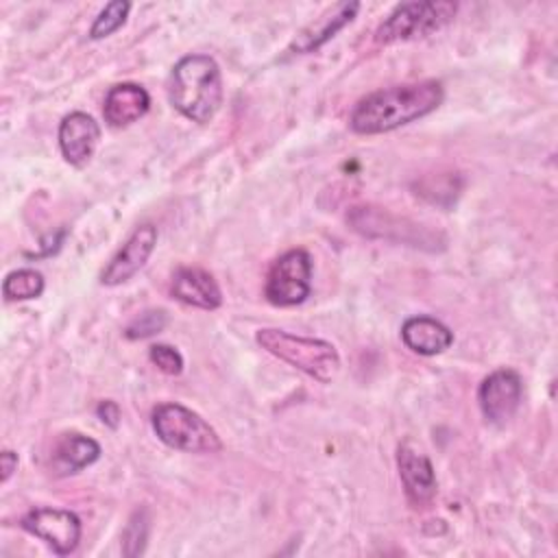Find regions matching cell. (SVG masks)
<instances>
[{
	"label": "cell",
	"instance_id": "21",
	"mask_svg": "<svg viewBox=\"0 0 558 558\" xmlns=\"http://www.w3.org/2000/svg\"><path fill=\"white\" fill-rule=\"evenodd\" d=\"M148 536V521L144 512H135L131 521L126 523V530L122 534V551L124 556H137L144 551Z\"/></svg>",
	"mask_w": 558,
	"mask_h": 558
},
{
	"label": "cell",
	"instance_id": "5",
	"mask_svg": "<svg viewBox=\"0 0 558 558\" xmlns=\"http://www.w3.org/2000/svg\"><path fill=\"white\" fill-rule=\"evenodd\" d=\"M458 11L456 2L429 0V2H401L377 26L375 41L390 46L401 41H414L429 37L447 26Z\"/></svg>",
	"mask_w": 558,
	"mask_h": 558
},
{
	"label": "cell",
	"instance_id": "13",
	"mask_svg": "<svg viewBox=\"0 0 558 558\" xmlns=\"http://www.w3.org/2000/svg\"><path fill=\"white\" fill-rule=\"evenodd\" d=\"M57 137L63 159L72 166H83L89 161L98 146L100 126L89 113L72 111L61 120Z\"/></svg>",
	"mask_w": 558,
	"mask_h": 558
},
{
	"label": "cell",
	"instance_id": "7",
	"mask_svg": "<svg viewBox=\"0 0 558 558\" xmlns=\"http://www.w3.org/2000/svg\"><path fill=\"white\" fill-rule=\"evenodd\" d=\"M310 290L312 257L305 248H292L272 262L264 286V294L272 305H299L310 296Z\"/></svg>",
	"mask_w": 558,
	"mask_h": 558
},
{
	"label": "cell",
	"instance_id": "3",
	"mask_svg": "<svg viewBox=\"0 0 558 558\" xmlns=\"http://www.w3.org/2000/svg\"><path fill=\"white\" fill-rule=\"evenodd\" d=\"M255 340L270 355L288 362L290 366L303 371L305 375L329 384L340 371V355L336 347L320 338L294 336L283 329L264 327L255 333Z\"/></svg>",
	"mask_w": 558,
	"mask_h": 558
},
{
	"label": "cell",
	"instance_id": "4",
	"mask_svg": "<svg viewBox=\"0 0 558 558\" xmlns=\"http://www.w3.org/2000/svg\"><path fill=\"white\" fill-rule=\"evenodd\" d=\"M150 423L157 438L172 449L187 453H218L222 449L216 429L181 403H159L150 414Z\"/></svg>",
	"mask_w": 558,
	"mask_h": 558
},
{
	"label": "cell",
	"instance_id": "17",
	"mask_svg": "<svg viewBox=\"0 0 558 558\" xmlns=\"http://www.w3.org/2000/svg\"><path fill=\"white\" fill-rule=\"evenodd\" d=\"M100 458V445L78 432L61 434L52 449V466L59 475L76 473Z\"/></svg>",
	"mask_w": 558,
	"mask_h": 558
},
{
	"label": "cell",
	"instance_id": "6",
	"mask_svg": "<svg viewBox=\"0 0 558 558\" xmlns=\"http://www.w3.org/2000/svg\"><path fill=\"white\" fill-rule=\"evenodd\" d=\"M347 222L353 227V231L366 238H379V240L401 242V244L421 246V248H429L427 244H432V248H436L434 244L438 233H432L429 229L408 218L392 216L381 207H373V205L351 207V211L347 214Z\"/></svg>",
	"mask_w": 558,
	"mask_h": 558
},
{
	"label": "cell",
	"instance_id": "18",
	"mask_svg": "<svg viewBox=\"0 0 558 558\" xmlns=\"http://www.w3.org/2000/svg\"><path fill=\"white\" fill-rule=\"evenodd\" d=\"M44 275L35 268L11 270L2 281V294L7 301H28L44 292Z\"/></svg>",
	"mask_w": 558,
	"mask_h": 558
},
{
	"label": "cell",
	"instance_id": "16",
	"mask_svg": "<svg viewBox=\"0 0 558 558\" xmlns=\"http://www.w3.org/2000/svg\"><path fill=\"white\" fill-rule=\"evenodd\" d=\"M401 340L418 355H436L453 344V331L432 316H412L401 325Z\"/></svg>",
	"mask_w": 558,
	"mask_h": 558
},
{
	"label": "cell",
	"instance_id": "20",
	"mask_svg": "<svg viewBox=\"0 0 558 558\" xmlns=\"http://www.w3.org/2000/svg\"><path fill=\"white\" fill-rule=\"evenodd\" d=\"M166 325H168V316H166L163 310H146V312L137 314V316L124 327V338H129V340L150 338V336L163 331Z\"/></svg>",
	"mask_w": 558,
	"mask_h": 558
},
{
	"label": "cell",
	"instance_id": "10",
	"mask_svg": "<svg viewBox=\"0 0 558 558\" xmlns=\"http://www.w3.org/2000/svg\"><path fill=\"white\" fill-rule=\"evenodd\" d=\"M397 469L408 501L414 508H427L436 497V473L427 453L405 440L397 449Z\"/></svg>",
	"mask_w": 558,
	"mask_h": 558
},
{
	"label": "cell",
	"instance_id": "11",
	"mask_svg": "<svg viewBox=\"0 0 558 558\" xmlns=\"http://www.w3.org/2000/svg\"><path fill=\"white\" fill-rule=\"evenodd\" d=\"M157 244V229L153 225L137 227L122 248L111 257L100 275L102 286H120L144 268Z\"/></svg>",
	"mask_w": 558,
	"mask_h": 558
},
{
	"label": "cell",
	"instance_id": "14",
	"mask_svg": "<svg viewBox=\"0 0 558 558\" xmlns=\"http://www.w3.org/2000/svg\"><path fill=\"white\" fill-rule=\"evenodd\" d=\"M170 292L177 301L201 310H216L222 303V292L216 279L207 270L194 266H181L174 270Z\"/></svg>",
	"mask_w": 558,
	"mask_h": 558
},
{
	"label": "cell",
	"instance_id": "15",
	"mask_svg": "<svg viewBox=\"0 0 558 558\" xmlns=\"http://www.w3.org/2000/svg\"><path fill=\"white\" fill-rule=\"evenodd\" d=\"M148 107H150V96L142 85L118 83L105 96L102 116L109 126L122 129L137 122L148 111Z\"/></svg>",
	"mask_w": 558,
	"mask_h": 558
},
{
	"label": "cell",
	"instance_id": "22",
	"mask_svg": "<svg viewBox=\"0 0 558 558\" xmlns=\"http://www.w3.org/2000/svg\"><path fill=\"white\" fill-rule=\"evenodd\" d=\"M148 357L166 375H179L183 371V357L170 344H153L148 349Z\"/></svg>",
	"mask_w": 558,
	"mask_h": 558
},
{
	"label": "cell",
	"instance_id": "23",
	"mask_svg": "<svg viewBox=\"0 0 558 558\" xmlns=\"http://www.w3.org/2000/svg\"><path fill=\"white\" fill-rule=\"evenodd\" d=\"M96 414H98V418L105 423V425H109L111 429H116L118 427V423H120V405L116 403V401H100L98 403V408H96Z\"/></svg>",
	"mask_w": 558,
	"mask_h": 558
},
{
	"label": "cell",
	"instance_id": "19",
	"mask_svg": "<svg viewBox=\"0 0 558 558\" xmlns=\"http://www.w3.org/2000/svg\"><path fill=\"white\" fill-rule=\"evenodd\" d=\"M129 11H131V2H126V0H113V2L105 4V9H100V13L96 15V20L89 28V37L102 39V37L116 33L126 22Z\"/></svg>",
	"mask_w": 558,
	"mask_h": 558
},
{
	"label": "cell",
	"instance_id": "1",
	"mask_svg": "<svg viewBox=\"0 0 558 558\" xmlns=\"http://www.w3.org/2000/svg\"><path fill=\"white\" fill-rule=\"evenodd\" d=\"M442 85L434 78L384 87L355 102L349 126L360 135H379L405 126L440 107Z\"/></svg>",
	"mask_w": 558,
	"mask_h": 558
},
{
	"label": "cell",
	"instance_id": "8",
	"mask_svg": "<svg viewBox=\"0 0 558 558\" xmlns=\"http://www.w3.org/2000/svg\"><path fill=\"white\" fill-rule=\"evenodd\" d=\"M20 525L41 538L57 556L72 554L81 541V519L70 510L33 508L20 519Z\"/></svg>",
	"mask_w": 558,
	"mask_h": 558
},
{
	"label": "cell",
	"instance_id": "24",
	"mask_svg": "<svg viewBox=\"0 0 558 558\" xmlns=\"http://www.w3.org/2000/svg\"><path fill=\"white\" fill-rule=\"evenodd\" d=\"M0 471H2V475H0L2 482H7L13 475V471H17V453L15 451L4 449L0 453Z\"/></svg>",
	"mask_w": 558,
	"mask_h": 558
},
{
	"label": "cell",
	"instance_id": "9",
	"mask_svg": "<svg viewBox=\"0 0 558 558\" xmlns=\"http://www.w3.org/2000/svg\"><path fill=\"white\" fill-rule=\"evenodd\" d=\"M523 395L521 375L512 368H497L482 379L477 401L484 418L493 425H506L519 410Z\"/></svg>",
	"mask_w": 558,
	"mask_h": 558
},
{
	"label": "cell",
	"instance_id": "2",
	"mask_svg": "<svg viewBox=\"0 0 558 558\" xmlns=\"http://www.w3.org/2000/svg\"><path fill=\"white\" fill-rule=\"evenodd\" d=\"M168 96L172 107L196 124H207L218 113L225 89L220 68L209 54H187L170 74Z\"/></svg>",
	"mask_w": 558,
	"mask_h": 558
},
{
	"label": "cell",
	"instance_id": "12",
	"mask_svg": "<svg viewBox=\"0 0 558 558\" xmlns=\"http://www.w3.org/2000/svg\"><path fill=\"white\" fill-rule=\"evenodd\" d=\"M360 11V2H338L329 7L323 15H318L314 22H310L288 46V54H307L312 50H318L323 44H327L338 31H342L347 24L353 22V17Z\"/></svg>",
	"mask_w": 558,
	"mask_h": 558
}]
</instances>
